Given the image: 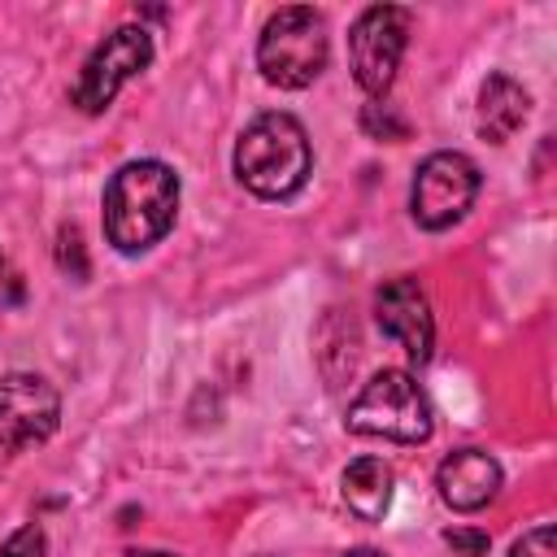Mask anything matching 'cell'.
<instances>
[{
	"label": "cell",
	"mask_w": 557,
	"mask_h": 557,
	"mask_svg": "<svg viewBox=\"0 0 557 557\" xmlns=\"http://www.w3.org/2000/svg\"><path fill=\"white\" fill-rule=\"evenodd\" d=\"M174 213H178V174L157 157L126 161L104 187V239L122 257L161 244L165 231L174 226Z\"/></svg>",
	"instance_id": "obj_1"
},
{
	"label": "cell",
	"mask_w": 557,
	"mask_h": 557,
	"mask_svg": "<svg viewBox=\"0 0 557 557\" xmlns=\"http://www.w3.org/2000/svg\"><path fill=\"white\" fill-rule=\"evenodd\" d=\"M313 170V148L292 113H261L244 126L235 144V178L261 200H287L305 187Z\"/></svg>",
	"instance_id": "obj_2"
},
{
	"label": "cell",
	"mask_w": 557,
	"mask_h": 557,
	"mask_svg": "<svg viewBox=\"0 0 557 557\" xmlns=\"http://www.w3.org/2000/svg\"><path fill=\"white\" fill-rule=\"evenodd\" d=\"M331 57L326 17L313 4H283L257 35V70L278 91H305Z\"/></svg>",
	"instance_id": "obj_3"
},
{
	"label": "cell",
	"mask_w": 557,
	"mask_h": 557,
	"mask_svg": "<svg viewBox=\"0 0 557 557\" xmlns=\"http://www.w3.org/2000/svg\"><path fill=\"white\" fill-rule=\"evenodd\" d=\"M344 426L352 435L392 440V444H426L431 440V400L409 370H379L348 405Z\"/></svg>",
	"instance_id": "obj_4"
},
{
	"label": "cell",
	"mask_w": 557,
	"mask_h": 557,
	"mask_svg": "<svg viewBox=\"0 0 557 557\" xmlns=\"http://www.w3.org/2000/svg\"><path fill=\"white\" fill-rule=\"evenodd\" d=\"M409 26H413V13L400 9V4H370L352 22V30H348V65H352L357 87L370 100H383L392 91L400 57H405V44H409Z\"/></svg>",
	"instance_id": "obj_5"
},
{
	"label": "cell",
	"mask_w": 557,
	"mask_h": 557,
	"mask_svg": "<svg viewBox=\"0 0 557 557\" xmlns=\"http://www.w3.org/2000/svg\"><path fill=\"white\" fill-rule=\"evenodd\" d=\"M479 187H483V174L466 152H453V148L431 152L413 174L409 213L422 231H448L470 213Z\"/></svg>",
	"instance_id": "obj_6"
},
{
	"label": "cell",
	"mask_w": 557,
	"mask_h": 557,
	"mask_svg": "<svg viewBox=\"0 0 557 557\" xmlns=\"http://www.w3.org/2000/svg\"><path fill=\"white\" fill-rule=\"evenodd\" d=\"M148 61H152V35H148L144 26L126 22V26L109 30V35L91 48V57L83 61V70H78V83H74V91H70L74 109H83V113H104V109L113 104V96H117L135 74L148 70Z\"/></svg>",
	"instance_id": "obj_7"
},
{
	"label": "cell",
	"mask_w": 557,
	"mask_h": 557,
	"mask_svg": "<svg viewBox=\"0 0 557 557\" xmlns=\"http://www.w3.org/2000/svg\"><path fill=\"white\" fill-rule=\"evenodd\" d=\"M61 422V396L44 374H0V470L30 444H44Z\"/></svg>",
	"instance_id": "obj_8"
},
{
	"label": "cell",
	"mask_w": 557,
	"mask_h": 557,
	"mask_svg": "<svg viewBox=\"0 0 557 557\" xmlns=\"http://www.w3.org/2000/svg\"><path fill=\"white\" fill-rule=\"evenodd\" d=\"M374 322L379 331L405 348V357L413 366L431 361L435 348V318H431V300L418 287V278H387L374 292Z\"/></svg>",
	"instance_id": "obj_9"
},
{
	"label": "cell",
	"mask_w": 557,
	"mask_h": 557,
	"mask_svg": "<svg viewBox=\"0 0 557 557\" xmlns=\"http://www.w3.org/2000/svg\"><path fill=\"white\" fill-rule=\"evenodd\" d=\"M500 483H505V470L483 448H457L435 470L440 500L448 509H457V513H479L483 505H492L500 496Z\"/></svg>",
	"instance_id": "obj_10"
},
{
	"label": "cell",
	"mask_w": 557,
	"mask_h": 557,
	"mask_svg": "<svg viewBox=\"0 0 557 557\" xmlns=\"http://www.w3.org/2000/svg\"><path fill=\"white\" fill-rule=\"evenodd\" d=\"M531 113V91L509 78V74H487L483 87H479V104H474V131L487 139V144H505L522 131Z\"/></svg>",
	"instance_id": "obj_11"
},
{
	"label": "cell",
	"mask_w": 557,
	"mask_h": 557,
	"mask_svg": "<svg viewBox=\"0 0 557 557\" xmlns=\"http://www.w3.org/2000/svg\"><path fill=\"white\" fill-rule=\"evenodd\" d=\"M339 496H344V505H348L352 518L383 522L387 509H392V496H396V474L379 457H357L339 474Z\"/></svg>",
	"instance_id": "obj_12"
},
{
	"label": "cell",
	"mask_w": 557,
	"mask_h": 557,
	"mask_svg": "<svg viewBox=\"0 0 557 557\" xmlns=\"http://www.w3.org/2000/svg\"><path fill=\"white\" fill-rule=\"evenodd\" d=\"M0 557H48V535L39 522H26L17 527L4 544H0Z\"/></svg>",
	"instance_id": "obj_13"
},
{
	"label": "cell",
	"mask_w": 557,
	"mask_h": 557,
	"mask_svg": "<svg viewBox=\"0 0 557 557\" xmlns=\"http://www.w3.org/2000/svg\"><path fill=\"white\" fill-rule=\"evenodd\" d=\"M361 126L370 131V135H379V139H405V117H396L392 113V104H379V100H370L366 104V113H361Z\"/></svg>",
	"instance_id": "obj_14"
},
{
	"label": "cell",
	"mask_w": 557,
	"mask_h": 557,
	"mask_svg": "<svg viewBox=\"0 0 557 557\" xmlns=\"http://www.w3.org/2000/svg\"><path fill=\"white\" fill-rule=\"evenodd\" d=\"M509 557H557V535H553V522H540V527H531L522 540H513Z\"/></svg>",
	"instance_id": "obj_15"
},
{
	"label": "cell",
	"mask_w": 557,
	"mask_h": 557,
	"mask_svg": "<svg viewBox=\"0 0 557 557\" xmlns=\"http://www.w3.org/2000/svg\"><path fill=\"white\" fill-rule=\"evenodd\" d=\"M444 544L453 548V553H461V557H483L487 553V531H466V527H457V531H444Z\"/></svg>",
	"instance_id": "obj_16"
},
{
	"label": "cell",
	"mask_w": 557,
	"mask_h": 557,
	"mask_svg": "<svg viewBox=\"0 0 557 557\" xmlns=\"http://www.w3.org/2000/svg\"><path fill=\"white\" fill-rule=\"evenodd\" d=\"M70 261H74V278H83L87 274V261H83V235H78V226H61V265L70 270Z\"/></svg>",
	"instance_id": "obj_17"
},
{
	"label": "cell",
	"mask_w": 557,
	"mask_h": 557,
	"mask_svg": "<svg viewBox=\"0 0 557 557\" xmlns=\"http://www.w3.org/2000/svg\"><path fill=\"white\" fill-rule=\"evenodd\" d=\"M17 296H22V283H17L13 265L4 261V252H0V305H9V300H17Z\"/></svg>",
	"instance_id": "obj_18"
},
{
	"label": "cell",
	"mask_w": 557,
	"mask_h": 557,
	"mask_svg": "<svg viewBox=\"0 0 557 557\" xmlns=\"http://www.w3.org/2000/svg\"><path fill=\"white\" fill-rule=\"evenodd\" d=\"M126 557H174V553H157V548H131Z\"/></svg>",
	"instance_id": "obj_19"
},
{
	"label": "cell",
	"mask_w": 557,
	"mask_h": 557,
	"mask_svg": "<svg viewBox=\"0 0 557 557\" xmlns=\"http://www.w3.org/2000/svg\"><path fill=\"white\" fill-rule=\"evenodd\" d=\"M344 557H383V553H379V548H348Z\"/></svg>",
	"instance_id": "obj_20"
}]
</instances>
